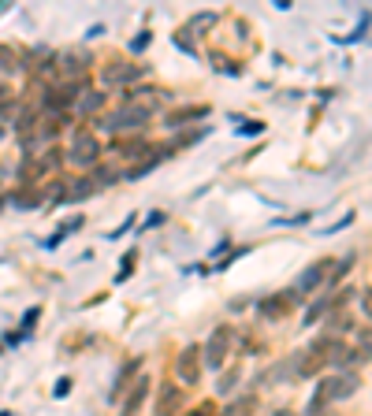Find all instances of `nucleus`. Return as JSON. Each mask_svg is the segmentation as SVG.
Masks as SVG:
<instances>
[{
    "instance_id": "nucleus-1",
    "label": "nucleus",
    "mask_w": 372,
    "mask_h": 416,
    "mask_svg": "<svg viewBox=\"0 0 372 416\" xmlns=\"http://www.w3.org/2000/svg\"><path fill=\"white\" fill-rule=\"evenodd\" d=\"M346 353H350V349H346L343 338H335V335L317 338V342L298 357V375H317V372H324L328 364H343Z\"/></svg>"
},
{
    "instance_id": "nucleus-2",
    "label": "nucleus",
    "mask_w": 372,
    "mask_h": 416,
    "mask_svg": "<svg viewBox=\"0 0 372 416\" xmlns=\"http://www.w3.org/2000/svg\"><path fill=\"white\" fill-rule=\"evenodd\" d=\"M68 160L75 164V168H93V164L101 160V142H97V134H90V130H75Z\"/></svg>"
},
{
    "instance_id": "nucleus-3",
    "label": "nucleus",
    "mask_w": 372,
    "mask_h": 416,
    "mask_svg": "<svg viewBox=\"0 0 372 416\" xmlns=\"http://www.w3.org/2000/svg\"><path fill=\"white\" fill-rule=\"evenodd\" d=\"M231 346H235V331L220 324V327L213 331V335H208L205 349H201V353H205V364H208V368H223V361L231 357Z\"/></svg>"
},
{
    "instance_id": "nucleus-4",
    "label": "nucleus",
    "mask_w": 372,
    "mask_h": 416,
    "mask_svg": "<svg viewBox=\"0 0 372 416\" xmlns=\"http://www.w3.org/2000/svg\"><path fill=\"white\" fill-rule=\"evenodd\" d=\"M358 375L354 372H339V375H328L324 383H320V390H317V402H324V405H331V402H343V398H350L354 390H358Z\"/></svg>"
},
{
    "instance_id": "nucleus-5",
    "label": "nucleus",
    "mask_w": 372,
    "mask_h": 416,
    "mask_svg": "<svg viewBox=\"0 0 372 416\" xmlns=\"http://www.w3.org/2000/svg\"><path fill=\"white\" fill-rule=\"evenodd\" d=\"M145 119H149V115H142L138 108L123 105L119 112L105 115V119H101V127H105V130H112V134H116V130H131V127H138V123H145Z\"/></svg>"
},
{
    "instance_id": "nucleus-6",
    "label": "nucleus",
    "mask_w": 372,
    "mask_h": 416,
    "mask_svg": "<svg viewBox=\"0 0 372 416\" xmlns=\"http://www.w3.org/2000/svg\"><path fill=\"white\" fill-rule=\"evenodd\" d=\"M123 105L138 108L142 115H153L160 105H164V97H160V90H153V86H142V90H131V93H127V101H123Z\"/></svg>"
},
{
    "instance_id": "nucleus-7",
    "label": "nucleus",
    "mask_w": 372,
    "mask_h": 416,
    "mask_svg": "<svg viewBox=\"0 0 372 416\" xmlns=\"http://www.w3.org/2000/svg\"><path fill=\"white\" fill-rule=\"evenodd\" d=\"M201 357H205V353H201L198 346H186L183 353H179V364H175V368H179V379H183V383H198V379H201V364H205Z\"/></svg>"
},
{
    "instance_id": "nucleus-8",
    "label": "nucleus",
    "mask_w": 372,
    "mask_h": 416,
    "mask_svg": "<svg viewBox=\"0 0 372 416\" xmlns=\"http://www.w3.org/2000/svg\"><path fill=\"white\" fill-rule=\"evenodd\" d=\"M186 405V394L179 387H164L156 394V416H179Z\"/></svg>"
},
{
    "instance_id": "nucleus-9",
    "label": "nucleus",
    "mask_w": 372,
    "mask_h": 416,
    "mask_svg": "<svg viewBox=\"0 0 372 416\" xmlns=\"http://www.w3.org/2000/svg\"><path fill=\"white\" fill-rule=\"evenodd\" d=\"M331 268H335V260H317V264H309V268H305V275L298 279V290H317L320 282L331 275Z\"/></svg>"
},
{
    "instance_id": "nucleus-10",
    "label": "nucleus",
    "mask_w": 372,
    "mask_h": 416,
    "mask_svg": "<svg viewBox=\"0 0 372 416\" xmlns=\"http://www.w3.org/2000/svg\"><path fill=\"white\" fill-rule=\"evenodd\" d=\"M75 101H78V90H71V86H60V90H48V93H45V108L56 112V115L68 112Z\"/></svg>"
},
{
    "instance_id": "nucleus-11",
    "label": "nucleus",
    "mask_w": 372,
    "mask_h": 416,
    "mask_svg": "<svg viewBox=\"0 0 372 416\" xmlns=\"http://www.w3.org/2000/svg\"><path fill=\"white\" fill-rule=\"evenodd\" d=\"M138 78V68L134 63H108V68L101 71V82L105 86H123V82Z\"/></svg>"
},
{
    "instance_id": "nucleus-12",
    "label": "nucleus",
    "mask_w": 372,
    "mask_h": 416,
    "mask_svg": "<svg viewBox=\"0 0 372 416\" xmlns=\"http://www.w3.org/2000/svg\"><path fill=\"white\" fill-rule=\"evenodd\" d=\"M56 164H60L56 156H45V153H38V156H30V160L23 164V171H19V175H23L26 182H34L38 175H45V171H53V168H56Z\"/></svg>"
},
{
    "instance_id": "nucleus-13",
    "label": "nucleus",
    "mask_w": 372,
    "mask_h": 416,
    "mask_svg": "<svg viewBox=\"0 0 372 416\" xmlns=\"http://www.w3.org/2000/svg\"><path fill=\"white\" fill-rule=\"evenodd\" d=\"M145 390H149V379L138 375V379H134V387L127 390V398H123V416H134V412L142 409V402H145Z\"/></svg>"
},
{
    "instance_id": "nucleus-14",
    "label": "nucleus",
    "mask_w": 372,
    "mask_h": 416,
    "mask_svg": "<svg viewBox=\"0 0 372 416\" xmlns=\"http://www.w3.org/2000/svg\"><path fill=\"white\" fill-rule=\"evenodd\" d=\"M290 294H272V297H265L261 302V316H268V320H280V316H287L290 312Z\"/></svg>"
},
{
    "instance_id": "nucleus-15",
    "label": "nucleus",
    "mask_w": 372,
    "mask_h": 416,
    "mask_svg": "<svg viewBox=\"0 0 372 416\" xmlns=\"http://www.w3.org/2000/svg\"><path fill=\"white\" fill-rule=\"evenodd\" d=\"M97 190L101 186H97L93 178H78V182H71V186L63 190V201H86V197H93Z\"/></svg>"
},
{
    "instance_id": "nucleus-16",
    "label": "nucleus",
    "mask_w": 372,
    "mask_h": 416,
    "mask_svg": "<svg viewBox=\"0 0 372 416\" xmlns=\"http://www.w3.org/2000/svg\"><path fill=\"white\" fill-rule=\"evenodd\" d=\"M138 364H142V361H127V364H123V372L116 375V387H112V394H108L112 402H119V398H123L127 390H131L127 383H131V375H138Z\"/></svg>"
},
{
    "instance_id": "nucleus-17",
    "label": "nucleus",
    "mask_w": 372,
    "mask_h": 416,
    "mask_svg": "<svg viewBox=\"0 0 372 416\" xmlns=\"http://www.w3.org/2000/svg\"><path fill=\"white\" fill-rule=\"evenodd\" d=\"M205 115H208V108H205V105H198V108L186 105V108H179V112H171V115H168V127H183V123H190V119H205Z\"/></svg>"
},
{
    "instance_id": "nucleus-18",
    "label": "nucleus",
    "mask_w": 372,
    "mask_h": 416,
    "mask_svg": "<svg viewBox=\"0 0 372 416\" xmlns=\"http://www.w3.org/2000/svg\"><path fill=\"white\" fill-rule=\"evenodd\" d=\"M216 23H220L216 11H201V15H193V19L186 23V34H205V30H213Z\"/></svg>"
},
{
    "instance_id": "nucleus-19",
    "label": "nucleus",
    "mask_w": 372,
    "mask_h": 416,
    "mask_svg": "<svg viewBox=\"0 0 372 416\" xmlns=\"http://www.w3.org/2000/svg\"><path fill=\"white\" fill-rule=\"evenodd\" d=\"M253 409H257V398L253 394H242V398H235V402L223 409V416H253Z\"/></svg>"
},
{
    "instance_id": "nucleus-20",
    "label": "nucleus",
    "mask_w": 372,
    "mask_h": 416,
    "mask_svg": "<svg viewBox=\"0 0 372 416\" xmlns=\"http://www.w3.org/2000/svg\"><path fill=\"white\" fill-rule=\"evenodd\" d=\"M83 68H86L83 56H71V53L60 56V71H63V75H83Z\"/></svg>"
},
{
    "instance_id": "nucleus-21",
    "label": "nucleus",
    "mask_w": 372,
    "mask_h": 416,
    "mask_svg": "<svg viewBox=\"0 0 372 416\" xmlns=\"http://www.w3.org/2000/svg\"><path fill=\"white\" fill-rule=\"evenodd\" d=\"M368 357H372V346H368V342H361L358 349H350V353H346V364H365Z\"/></svg>"
},
{
    "instance_id": "nucleus-22",
    "label": "nucleus",
    "mask_w": 372,
    "mask_h": 416,
    "mask_svg": "<svg viewBox=\"0 0 372 416\" xmlns=\"http://www.w3.org/2000/svg\"><path fill=\"white\" fill-rule=\"evenodd\" d=\"M105 105V93H86L83 101H78V112H97Z\"/></svg>"
},
{
    "instance_id": "nucleus-23",
    "label": "nucleus",
    "mask_w": 372,
    "mask_h": 416,
    "mask_svg": "<svg viewBox=\"0 0 372 416\" xmlns=\"http://www.w3.org/2000/svg\"><path fill=\"white\" fill-rule=\"evenodd\" d=\"M38 201H41V197H38V193H30V190H26V193H15V197H11V205H15V208H34Z\"/></svg>"
},
{
    "instance_id": "nucleus-24",
    "label": "nucleus",
    "mask_w": 372,
    "mask_h": 416,
    "mask_svg": "<svg viewBox=\"0 0 372 416\" xmlns=\"http://www.w3.org/2000/svg\"><path fill=\"white\" fill-rule=\"evenodd\" d=\"M11 68H19V56H15L11 48L0 45V71H11Z\"/></svg>"
},
{
    "instance_id": "nucleus-25",
    "label": "nucleus",
    "mask_w": 372,
    "mask_h": 416,
    "mask_svg": "<svg viewBox=\"0 0 372 416\" xmlns=\"http://www.w3.org/2000/svg\"><path fill=\"white\" fill-rule=\"evenodd\" d=\"M134 264H138V253H134V249H131V253H123V260H119V279H127V275H131V268H134Z\"/></svg>"
},
{
    "instance_id": "nucleus-26",
    "label": "nucleus",
    "mask_w": 372,
    "mask_h": 416,
    "mask_svg": "<svg viewBox=\"0 0 372 416\" xmlns=\"http://www.w3.org/2000/svg\"><path fill=\"white\" fill-rule=\"evenodd\" d=\"M190 416H216V405H213V402H201V405L193 409Z\"/></svg>"
},
{
    "instance_id": "nucleus-27",
    "label": "nucleus",
    "mask_w": 372,
    "mask_h": 416,
    "mask_svg": "<svg viewBox=\"0 0 372 416\" xmlns=\"http://www.w3.org/2000/svg\"><path fill=\"white\" fill-rule=\"evenodd\" d=\"M324 402H317V398H313V402H309V409H305V416H324Z\"/></svg>"
},
{
    "instance_id": "nucleus-28",
    "label": "nucleus",
    "mask_w": 372,
    "mask_h": 416,
    "mask_svg": "<svg viewBox=\"0 0 372 416\" xmlns=\"http://www.w3.org/2000/svg\"><path fill=\"white\" fill-rule=\"evenodd\" d=\"M235 379H238V372H228V375H223V379H220V390H228V387H235Z\"/></svg>"
},
{
    "instance_id": "nucleus-29",
    "label": "nucleus",
    "mask_w": 372,
    "mask_h": 416,
    "mask_svg": "<svg viewBox=\"0 0 372 416\" xmlns=\"http://www.w3.org/2000/svg\"><path fill=\"white\" fill-rule=\"evenodd\" d=\"M365 312L372 316V290H365Z\"/></svg>"
},
{
    "instance_id": "nucleus-30",
    "label": "nucleus",
    "mask_w": 372,
    "mask_h": 416,
    "mask_svg": "<svg viewBox=\"0 0 372 416\" xmlns=\"http://www.w3.org/2000/svg\"><path fill=\"white\" fill-rule=\"evenodd\" d=\"M0 108H8V90L0 86Z\"/></svg>"
},
{
    "instance_id": "nucleus-31",
    "label": "nucleus",
    "mask_w": 372,
    "mask_h": 416,
    "mask_svg": "<svg viewBox=\"0 0 372 416\" xmlns=\"http://www.w3.org/2000/svg\"><path fill=\"white\" fill-rule=\"evenodd\" d=\"M272 416H294V412H290V409H276V412H272Z\"/></svg>"
},
{
    "instance_id": "nucleus-32",
    "label": "nucleus",
    "mask_w": 372,
    "mask_h": 416,
    "mask_svg": "<svg viewBox=\"0 0 372 416\" xmlns=\"http://www.w3.org/2000/svg\"><path fill=\"white\" fill-rule=\"evenodd\" d=\"M0 416H11V412H0Z\"/></svg>"
}]
</instances>
